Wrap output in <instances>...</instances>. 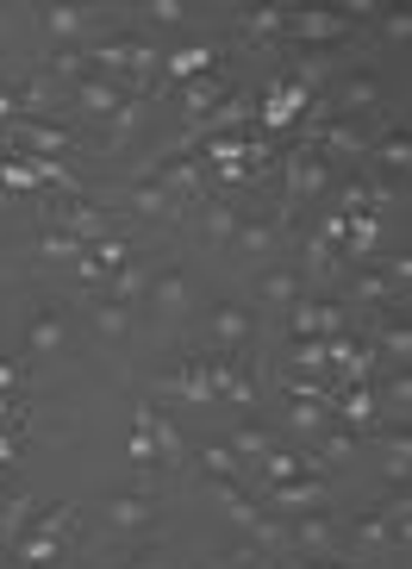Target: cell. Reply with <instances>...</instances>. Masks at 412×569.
Here are the masks:
<instances>
[{"instance_id":"33","label":"cell","mask_w":412,"mask_h":569,"mask_svg":"<svg viewBox=\"0 0 412 569\" xmlns=\"http://www.w3.org/2000/svg\"><path fill=\"white\" fill-rule=\"evenodd\" d=\"M150 19H163V26H182L188 7H182V0H157V7H150Z\"/></svg>"},{"instance_id":"29","label":"cell","mask_w":412,"mask_h":569,"mask_svg":"<svg viewBox=\"0 0 412 569\" xmlns=\"http://www.w3.org/2000/svg\"><path fill=\"white\" fill-rule=\"evenodd\" d=\"M57 557H63V538H26V545H19V569H44V563H57Z\"/></svg>"},{"instance_id":"8","label":"cell","mask_w":412,"mask_h":569,"mask_svg":"<svg viewBox=\"0 0 412 569\" xmlns=\"http://www.w3.org/2000/svg\"><path fill=\"white\" fill-rule=\"evenodd\" d=\"M281 219H288L281 207H275V213H244V219H238V232H231V244H238L244 257H257V263H269V257L281 251V238H288Z\"/></svg>"},{"instance_id":"15","label":"cell","mask_w":412,"mask_h":569,"mask_svg":"<svg viewBox=\"0 0 412 569\" xmlns=\"http://www.w3.org/2000/svg\"><path fill=\"white\" fill-rule=\"evenodd\" d=\"M88 7H76V0H57V7H38V26H44V38L50 44H69V38H82V26H88Z\"/></svg>"},{"instance_id":"28","label":"cell","mask_w":412,"mask_h":569,"mask_svg":"<svg viewBox=\"0 0 412 569\" xmlns=\"http://www.w3.org/2000/svg\"><path fill=\"white\" fill-rule=\"evenodd\" d=\"M144 288H150V269H138V263H125V269H113V276H107V295H113V301H125V307L144 301Z\"/></svg>"},{"instance_id":"18","label":"cell","mask_w":412,"mask_h":569,"mask_svg":"<svg viewBox=\"0 0 412 569\" xmlns=\"http://www.w3.org/2000/svg\"><path fill=\"white\" fill-rule=\"evenodd\" d=\"M288 13H294V7H244V13H238V32H244L250 44L288 38Z\"/></svg>"},{"instance_id":"14","label":"cell","mask_w":412,"mask_h":569,"mask_svg":"<svg viewBox=\"0 0 412 569\" xmlns=\"http://www.w3.org/2000/svg\"><path fill=\"white\" fill-rule=\"evenodd\" d=\"M375 176H394V169H406L412 163V138H406V126H388L381 138H369V157H363Z\"/></svg>"},{"instance_id":"35","label":"cell","mask_w":412,"mask_h":569,"mask_svg":"<svg viewBox=\"0 0 412 569\" xmlns=\"http://www.w3.org/2000/svg\"><path fill=\"white\" fill-rule=\"evenodd\" d=\"M388 401L406 413V401H412V382H406V369H394V382H388Z\"/></svg>"},{"instance_id":"20","label":"cell","mask_w":412,"mask_h":569,"mask_svg":"<svg viewBox=\"0 0 412 569\" xmlns=\"http://www.w3.org/2000/svg\"><path fill=\"white\" fill-rule=\"evenodd\" d=\"M275 445H281V438L269 432V426H231V438H225V451L238 457L244 469H250V463H263V457L275 451Z\"/></svg>"},{"instance_id":"34","label":"cell","mask_w":412,"mask_h":569,"mask_svg":"<svg viewBox=\"0 0 412 569\" xmlns=\"http://www.w3.org/2000/svg\"><path fill=\"white\" fill-rule=\"evenodd\" d=\"M13 463H19V432H7V426H0V476H7Z\"/></svg>"},{"instance_id":"4","label":"cell","mask_w":412,"mask_h":569,"mask_svg":"<svg viewBox=\"0 0 412 569\" xmlns=\"http://www.w3.org/2000/svg\"><path fill=\"white\" fill-rule=\"evenodd\" d=\"M144 307H150V319H169V326L194 313V282H188V269H175V263L157 269L150 288H144Z\"/></svg>"},{"instance_id":"16","label":"cell","mask_w":412,"mask_h":569,"mask_svg":"<svg viewBox=\"0 0 412 569\" xmlns=\"http://www.w3.org/2000/svg\"><path fill=\"white\" fill-rule=\"evenodd\" d=\"M375 345L388 357H394V369H406V357H412V326H406V307H394V313H375Z\"/></svg>"},{"instance_id":"11","label":"cell","mask_w":412,"mask_h":569,"mask_svg":"<svg viewBox=\"0 0 412 569\" xmlns=\"http://www.w3.org/2000/svg\"><path fill=\"white\" fill-rule=\"evenodd\" d=\"M125 207H132L138 219H188V213H194V207H188L182 194H169V188L157 182V176H144V182H138L132 194H125Z\"/></svg>"},{"instance_id":"19","label":"cell","mask_w":412,"mask_h":569,"mask_svg":"<svg viewBox=\"0 0 412 569\" xmlns=\"http://www.w3.org/2000/svg\"><path fill=\"white\" fill-rule=\"evenodd\" d=\"M163 82H200V76H213V69H219V51H213V44H194V51H175V57H163Z\"/></svg>"},{"instance_id":"25","label":"cell","mask_w":412,"mask_h":569,"mask_svg":"<svg viewBox=\"0 0 412 569\" xmlns=\"http://www.w3.org/2000/svg\"><path fill=\"white\" fill-rule=\"evenodd\" d=\"M381 445H388V457H381V476L394 488H406V469H412V438H406V426L400 432H381Z\"/></svg>"},{"instance_id":"9","label":"cell","mask_w":412,"mask_h":569,"mask_svg":"<svg viewBox=\"0 0 412 569\" xmlns=\"http://www.w3.org/2000/svg\"><path fill=\"white\" fill-rule=\"evenodd\" d=\"M344 38H350V19L344 13H325V7L288 13V44H313V51H325V44H344Z\"/></svg>"},{"instance_id":"5","label":"cell","mask_w":412,"mask_h":569,"mask_svg":"<svg viewBox=\"0 0 412 569\" xmlns=\"http://www.w3.org/2000/svg\"><path fill=\"white\" fill-rule=\"evenodd\" d=\"M157 395L188 401V407H207V401H213V369H207V357H182V363H169L163 376H157Z\"/></svg>"},{"instance_id":"38","label":"cell","mask_w":412,"mask_h":569,"mask_svg":"<svg viewBox=\"0 0 412 569\" xmlns=\"http://www.w3.org/2000/svg\"><path fill=\"white\" fill-rule=\"evenodd\" d=\"M194 569H200V563H194Z\"/></svg>"},{"instance_id":"7","label":"cell","mask_w":412,"mask_h":569,"mask_svg":"<svg viewBox=\"0 0 412 569\" xmlns=\"http://www.w3.org/2000/svg\"><path fill=\"white\" fill-rule=\"evenodd\" d=\"M269 507H275L281 519H294V513H325V507H331V476H294V482L269 488Z\"/></svg>"},{"instance_id":"21","label":"cell","mask_w":412,"mask_h":569,"mask_svg":"<svg viewBox=\"0 0 412 569\" xmlns=\"http://www.w3.org/2000/svg\"><path fill=\"white\" fill-rule=\"evenodd\" d=\"M188 463H200V476H219V482H244V476H250V469L238 463L225 445H194V451H188Z\"/></svg>"},{"instance_id":"32","label":"cell","mask_w":412,"mask_h":569,"mask_svg":"<svg viewBox=\"0 0 412 569\" xmlns=\"http://www.w3.org/2000/svg\"><path fill=\"white\" fill-rule=\"evenodd\" d=\"M375 19H381V38L406 44V32H412V19H406V13H375Z\"/></svg>"},{"instance_id":"1","label":"cell","mask_w":412,"mask_h":569,"mask_svg":"<svg viewBox=\"0 0 412 569\" xmlns=\"http://www.w3.org/2000/svg\"><path fill=\"white\" fill-rule=\"evenodd\" d=\"M406 488H400L394 501H381L375 513H356L344 519V545L350 551H406Z\"/></svg>"},{"instance_id":"6","label":"cell","mask_w":412,"mask_h":569,"mask_svg":"<svg viewBox=\"0 0 412 569\" xmlns=\"http://www.w3.org/2000/svg\"><path fill=\"white\" fill-rule=\"evenodd\" d=\"M100 519H107V532H144L150 519H157V488H150V482L119 488L113 501L100 507Z\"/></svg>"},{"instance_id":"12","label":"cell","mask_w":412,"mask_h":569,"mask_svg":"<svg viewBox=\"0 0 412 569\" xmlns=\"http://www.w3.org/2000/svg\"><path fill=\"white\" fill-rule=\"evenodd\" d=\"M207 369H213V401L257 407V382H250V369L238 357H207Z\"/></svg>"},{"instance_id":"27","label":"cell","mask_w":412,"mask_h":569,"mask_svg":"<svg viewBox=\"0 0 412 569\" xmlns=\"http://www.w3.org/2000/svg\"><path fill=\"white\" fill-rule=\"evenodd\" d=\"M38 257H44V263H82L88 244H82V238H69V232H57V226H44V238H38Z\"/></svg>"},{"instance_id":"30","label":"cell","mask_w":412,"mask_h":569,"mask_svg":"<svg viewBox=\"0 0 412 569\" xmlns=\"http://www.w3.org/2000/svg\"><path fill=\"white\" fill-rule=\"evenodd\" d=\"M294 357H300V369H325V338H300Z\"/></svg>"},{"instance_id":"31","label":"cell","mask_w":412,"mask_h":569,"mask_svg":"<svg viewBox=\"0 0 412 569\" xmlns=\"http://www.w3.org/2000/svg\"><path fill=\"white\" fill-rule=\"evenodd\" d=\"M19 382H26V363L19 357H0V395H19Z\"/></svg>"},{"instance_id":"22","label":"cell","mask_w":412,"mask_h":569,"mask_svg":"<svg viewBox=\"0 0 412 569\" xmlns=\"http://www.w3.org/2000/svg\"><path fill=\"white\" fill-rule=\"evenodd\" d=\"M150 438H157V463H163V469H182L188 463V445H182V432H175V419H163L157 407H150Z\"/></svg>"},{"instance_id":"23","label":"cell","mask_w":412,"mask_h":569,"mask_svg":"<svg viewBox=\"0 0 412 569\" xmlns=\"http://www.w3.org/2000/svg\"><path fill=\"white\" fill-rule=\"evenodd\" d=\"M300 295H307V276H300V269H269L263 276V307H281V313H288Z\"/></svg>"},{"instance_id":"17","label":"cell","mask_w":412,"mask_h":569,"mask_svg":"<svg viewBox=\"0 0 412 569\" xmlns=\"http://www.w3.org/2000/svg\"><path fill=\"white\" fill-rule=\"evenodd\" d=\"M225 94H231V88H225V76H219V69H213V76H200V82H188L182 88V119H188V126H200V119L225 101Z\"/></svg>"},{"instance_id":"24","label":"cell","mask_w":412,"mask_h":569,"mask_svg":"<svg viewBox=\"0 0 412 569\" xmlns=\"http://www.w3.org/2000/svg\"><path fill=\"white\" fill-rule=\"evenodd\" d=\"M132 313H138V307L113 301V295H94V313H88V319H94L100 338H125V332H132Z\"/></svg>"},{"instance_id":"13","label":"cell","mask_w":412,"mask_h":569,"mask_svg":"<svg viewBox=\"0 0 412 569\" xmlns=\"http://www.w3.org/2000/svg\"><path fill=\"white\" fill-rule=\"evenodd\" d=\"M63 338H69L63 307H32V319H26V351L50 357V351H63Z\"/></svg>"},{"instance_id":"36","label":"cell","mask_w":412,"mask_h":569,"mask_svg":"<svg viewBox=\"0 0 412 569\" xmlns=\"http://www.w3.org/2000/svg\"><path fill=\"white\" fill-rule=\"evenodd\" d=\"M125 569H163V557H157V551H138V557H125Z\"/></svg>"},{"instance_id":"37","label":"cell","mask_w":412,"mask_h":569,"mask_svg":"<svg viewBox=\"0 0 412 569\" xmlns=\"http://www.w3.org/2000/svg\"><path fill=\"white\" fill-rule=\"evenodd\" d=\"M294 569H350V563H294Z\"/></svg>"},{"instance_id":"10","label":"cell","mask_w":412,"mask_h":569,"mask_svg":"<svg viewBox=\"0 0 412 569\" xmlns=\"http://www.w3.org/2000/svg\"><path fill=\"white\" fill-rule=\"evenodd\" d=\"M207 332H213L219 357H238V351H250V338H257V313L238 307V301H219L213 319H207Z\"/></svg>"},{"instance_id":"2","label":"cell","mask_w":412,"mask_h":569,"mask_svg":"<svg viewBox=\"0 0 412 569\" xmlns=\"http://www.w3.org/2000/svg\"><path fill=\"white\" fill-rule=\"evenodd\" d=\"M325 188H331V163L319 151L294 144V151L281 157V213H294L300 201H319Z\"/></svg>"},{"instance_id":"3","label":"cell","mask_w":412,"mask_h":569,"mask_svg":"<svg viewBox=\"0 0 412 569\" xmlns=\"http://www.w3.org/2000/svg\"><path fill=\"white\" fill-rule=\"evenodd\" d=\"M50 226L69 238H82L88 251H94L100 238H113V213L100 201H88V194H50Z\"/></svg>"},{"instance_id":"26","label":"cell","mask_w":412,"mask_h":569,"mask_svg":"<svg viewBox=\"0 0 412 569\" xmlns=\"http://www.w3.org/2000/svg\"><path fill=\"white\" fill-rule=\"evenodd\" d=\"M331 426V407H319V401H288V432H294V445L300 438H319Z\"/></svg>"}]
</instances>
